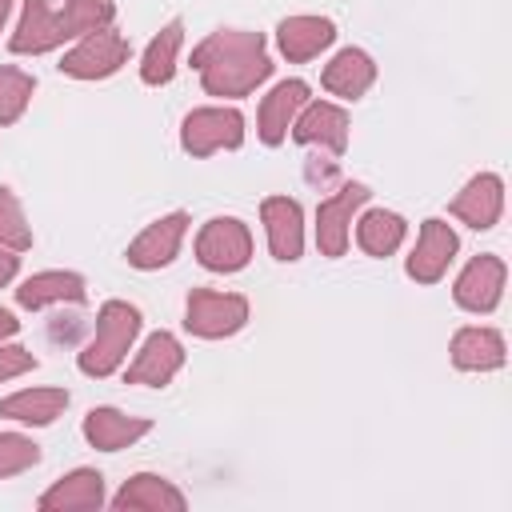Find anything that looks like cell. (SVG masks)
Here are the masks:
<instances>
[{"instance_id": "cell-1", "label": "cell", "mask_w": 512, "mask_h": 512, "mask_svg": "<svg viewBox=\"0 0 512 512\" xmlns=\"http://www.w3.org/2000/svg\"><path fill=\"white\" fill-rule=\"evenodd\" d=\"M192 64L208 96H248L272 76V60L260 32L220 28L192 48Z\"/></svg>"}, {"instance_id": "cell-2", "label": "cell", "mask_w": 512, "mask_h": 512, "mask_svg": "<svg viewBox=\"0 0 512 512\" xmlns=\"http://www.w3.org/2000/svg\"><path fill=\"white\" fill-rule=\"evenodd\" d=\"M112 4L108 0H68L64 8H52L48 0H24L20 24L8 40V48L16 56H40L60 48L72 36H88L96 28L112 24Z\"/></svg>"}, {"instance_id": "cell-3", "label": "cell", "mask_w": 512, "mask_h": 512, "mask_svg": "<svg viewBox=\"0 0 512 512\" xmlns=\"http://www.w3.org/2000/svg\"><path fill=\"white\" fill-rule=\"evenodd\" d=\"M140 332V312L124 300H108L96 316V332L80 352V372L84 376H112L120 360L128 356L132 340Z\"/></svg>"}, {"instance_id": "cell-4", "label": "cell", "mask_w": 512, "mask_h": 512, "mask_svg": "<svg viewBox=\"0 0 512 512\" xmlns=\"http://www.w3.org/2000/svg\"><path fill=\"white\" fill-rule=\"evenodd\" d=\"M184 324L192 336L204 340H224L248 324V300L236 292H212V288H192L184 304Z\"/></svg>"}, {"instance_id": "cell-5", "label": "cell", "mask_w": 512, "mask_h": 512, "mask_svg": "<svg viewBox=\"0 0 512 512\" xmlns=\"http://www.w3.org/2000/svg\"><path fill=\"white\" fill-rule=\"evenodd\" d=\"M196 260L208 272H240L252 260V232L236 216H212L196 236Z\"/></svg>"}, {"instance_id": "cell-6", "label": "cell", "mask_w": 512, "mask_h": 512, "mask_svg": "<svg viewBox=\"0 0 512 512\" xmlns=\"http://www.w3.org/2000/svg\"><path fill=\"white\" fill-rule=\"evenodd\" d=\"M180 144L188 156H212L220 148H240L244 116L236 108H192L180 124Z\"/></svg>"}, {"instance_id": "cell-7", "label": "cell", "mask_w": 512, "mask_h": 512, "mask_svg": "<svg viewBox=\"0 0 512 512\" xmlns=\"http://www.w3.org/2000/svg\"><path fill=\"white\" fill-rule=\"evenodd\" d=\"M132 56V44L120 36V32H108V28H96L88 32L72 52H64L60 60V72L64 76H76V80H104L112 72H120Z\"/></svg>"}, {"instance_id": "cell-8", "label": "cell", "mask_w": 512, "mask_h": 512, "mask_svg": "<svg viewBox=\"0 0 512 512\" xmlns=\"http://www.w3.org/2000/svg\"><path fill=\"white\" fill-rule=\"evenodd\" d=\"M368 200V188L364 184H344L340 192H332L328 200H320L316 208V244L324 256H344L348 248V232H352V216L356 208Z\"/></svg>"}, {"instance_id": "cell-9", "label": "cell", "mask_w": 512, "mask_h": 512, "mask_svg": "<svg viewBox=\"0 0 512 512\" xmlns=\"http://www.w3.org/2000/svg\"><path fill=\"white\" fill-rule=\"evenodd\" d=\"M504 276H508V268H504L500 256H472V260L464 264V272L456 276L452 296H456V304H460L464 312L484 316V312H492V308L500 304V296H504Z\"/></svg>"}, {"instance_id": "cell-10", "label": "cell", "mask_w": 512, "mask_h": 512, "mask_svg": "<svg viewBox=\"0 0 512 512\" xmlns=\"http://www.w3.org/2000/svg\"><path fill=\"white\" fill-rule=\"evenodd\" d=\"M184 232H188V216H184V212H168V216L152 220V224L128 244V264H132V268H144V272L172 264L176 252H180V244H184Z\"/></svg>"}, {"instance_id": "cell-11", "label": "cell", "mask_w": 512, "mask_h": 512, "mask_svg": "<svg viewBox=\"0 0 512 512\" xmlns=\"http://www.w3.org/2000/svg\"><path fill=\"white\" fill-rule=\"evenodd\" d=\"M448 212H452L456 220H464L468 228L488 232V228L500 220V212H504V180H500L496 172L472 176V180L456 192V200L448 204Z\"/></svg>"}, {"instance_id": "cell-12", "label": "cell", "mask_w": 512, "mask_h": 512, "mask_svg": "<svg viewBox=\"0 0 512 512\" xmlns=\"http://www.w3.org/2000/svg\"><path fill=\"white\" fill-rule=\"evenodd\" d=\"M456 248H460V240H456V232L444 220H436V216L424 220L420 224V236H416V248L408 256V276L420 280V284H436L448 272Z\"/></svg>"}, {"instance_id": "cell-13", "label": "cell", "mask_w": 512, "mask_h": 512, "mask_svg": "<svg viewBox=\"0 0 512 512\" xmlns=\"http://www.w3.org/2000/svg\"><path fill=\"white\" fill-rule=\"evenodd\" d=\"M292 136H296V144H320L324 152L340 156L348 148V112L328 100L304 104L300 116L292 120Z\"/></svg>"}, {"instance_id": "cell-14", "label": "cell", "mask_w": 512, "mask_h": 512, "mask_svg": "<svg viewBox=\"0 0 512 512\" xmlns=\"http://www.w3.org/2000/svg\"><path fill=\"white\" fill-rule=\"evenodd\" d=\"M184 368V348L172 332H152L144 340V348L136 352V360L128 364V384H148V388H164L176 372Z\"/></svg>"}, {"instance_id": "cell-15", "label": "cell", "mask_w": 512, "mask_h": 512, "mask_svg": "<svg viewBox=\"0 0 512 512\" xmlns=\"http://www.w3.org/2000/svg\"><path fill=\"white\" fill-rule=\"evenodd\" d=\"M264 216V232H268V248L276 260H300L304 252V212L296 200L288 196H268L260 204Z\"/></svg>"}, {"instance_id": "cell-16", "label": "cell", "mask_w": 512, "mask_h": 512, "mask_svg": "<svg viewBox=\"0 0 512 512\" xmlns=\"http://www.w3.org/2000/svg\"><path fill=\"white\" fill-rule=\"evenodd\" d=\"M304 104H308V84H304V80H280V84L260 100V120H256L260 140H264L268 148H276V144L288 136V128H292V120L300 116Z\"/></svg>"}, {"instance_id": "cell-17", "label": "cell", "mask_w": 512, "mask_h": 512, "mask_svg": "<svg viewBox=\"0 0 512 512\" xmlns=\"http://www.w3.org/2000/svg\"><path fill=\"white\" fill-rule=\"evenodd\" d=\"M336 40V24L328 16H288L276 24V44L292 64L320 56Z\"/></svg>"}, {"instance_id": "cell-18", "label": "cell", "mask_w": 512, "mask_h": 512, "mask_svg": "<svg viewBox=\"0 0 512 512\" xmlns=\"http://www.w3.org/2000/svg\"><path fill=\"white\" fill-rule=\"evenodd\" d=\"M152 432V420L140 416H124L120 408H92L84 416V440L100 452H120L128 444H136L140 436Z\"/></svg>"}, {"instance_id": "cell-19", "label": "cell", "mask_w": 512, "mask_h": 512, "mask_svg": "<svg viewBox=\"0 0 512 512\" xmlns=\"http://www.w3.org/2000/svg\"><path fill=\"white\" fill-rule=\"evenodd\" d=\"M452 364L460 372H492L508 360V348H504V336L496 328H460L452 336Z\"/></svg>"}, {"instance_id": "cell-20", "label": "cell", "mask_w": 512, "mask_h": 512, "mask_svg": "<svg viewBox=\"0 0 512 512\" xmlns=\"http://www.w3.org/2000/svg\"><path fill=\"white\" fill-rule=\"evenodd\" d=\"M324 88L332 92V96H344V100H360L368 88H372V80H376V64H372V56L368 52H360V48H344V52H336L328 64H324Z\"/></svg>"}, {"instance_id": "cell-21", "label": "cell", "mask_w": 512, "mask_h": 512, "mask_svg": "<svg viewBox=\"0 0 512 512\" xmlns=\"http://www.w3.org/2000/svg\"><path fill=\"white\" fill-rule=\"evenodd\" d=\"M184 492L172 488L164 476H152V472H140L132 476L116 496H112V508L128 512V508H148V512H184Z\"/></svg>"}, {"instance_id": "cell-22", "label": "cell", "mask_w": 512, "mask_h": 512, "mask_svg": "<svg viewBox=\"0 0 512 512\" xmlns=\"http://www.w3.org/2000/svg\"><path fill=\"white\" fill-rule=\"evenodd\" d=\"M104 504V476L96 468H76L64 480H56L44 496L40 508L44 512H64V508H100Z\"/></svg>"}, {"instance_id": "cell-23", "label": "cell", "mask_w": 512, "mask_h": 512, "mask_svg": "<svg viewBox=\"0 0 512 512\" xmlns=\"http://www.w3.org/2000/svg\"><path fill=\"white\" fill-rule=\"evenodd\" d=\"M20 308H48V304H80L84 300V280L76 272H36L16 288Z\"/></svg>"}, {"instance_id": "cell-24", "label": "cell", "mask_w": 512, "mask_h": 512, "mask_svg": "<svg viewBox=\"0 0 512 512\" xmlns=\"http://www.w3.org/2000/svg\"><path fill=\"white\" fill-rule=\"evenodd\" d=\"M68 408V392L64 388H24L0 400V416L4 420H20V424H52L60 412Z\"/></svg>"}, {"instance_id": "cell-25", "label": "cell", "mask_w": 512, "mask_h": 512, "mask_svg": "<svg viewBox=\"0 0 512 512\" xmlns=\"http://www.w3.org/2000/svg\"><path fill=\"white\" fill-rule=\"evenodd\" d=\"M180 44H184V24H180V20H168V24L152 36V44L144 48V56H140V80H144V84H168L172 72H176Z\"/></svg>"}, {"instance_id": "cell-26", "label": "cell", "mask_w": 512, "mask_h": 512, "mask_svg": "<svg viewBox=\"0 0 512 512\" xmlns=\"http://www.w3.org/2000/svg\"><path fill=\"white\" fill-rule=\"evenodd\" d=\"M404 216L396 212H384V208H372L356 220V244L368 252V256H392L400 244H404Z\"/></svg>"}, {"instance_id": "cell-27", "label": "cell", "mask_w": 512, "mask_h": 512, "mask_svg": "<svg viewBox=\"0 0 512 512\" xmlns=\"http://www.w3.org/2000/svg\"><path fill=\"white\" fill-rule=\"evenodd\" d=\"M32 92H36V80H32L28 72L4 64V68H0V124H16L20 112L28 108Z\"/></svg>"}, {"instance_id": "cell-28", "label": "cell", "mask_w": 512, "mask_h": 512, "mask_svg": "<svg viewBox=\"0 0 512 512\" xmlns=\"http://www.w3.org/2000/svg\"><path fill=\"white\" fill-rule=\"evenodd\" d=\"M0 244L12 248V252L32 248V228H28L24 208H20V200L12 196V188H0Z\"/></svg>"}, {"instance_id": "cell-29", "label": "cell", "mask_w": 512, "mask_h": 512, "mask_svg": "<svg viewBox=\"0 0 512 512\" xmlns=\"http://www.w3.org/2000/svg\"><path fill=\"white\" fill-rule=\"evenodd\" d=\"M32 464H40V444H32L20 432H0V480L28 472Z\"/></svg>"}, {"instance_id": "cell-30", "label": "cell", "mask_w": 512, "mask_h": 512, "mask_svg": "<svg viewBox=\"0 0 512 512\" xmlns=\"http://www.w3.org/2000/svg\"><path fill=\"white\" fill-rule=\"evenodd\" d=\"M36 368V356L20 344H0V380H12V376H24Z\"/></svg>"}, {"instance_id": "cell-31", "label": "cell", "mask_w": 512, "mask_h": 512, "mask_svg": "<svg viewBox=\"0 0 512 512\" xmlns=\"http://www.w3.org/2000/svg\"><path fill=\"white\" fill-rule=\"evenodd\" d=\"M16 268H20V256H16L12 248H4V244H0V288L16 276Z\"/></svg>"}, {"instance_id": "cell-32", "label": "cell", "mask_w": 512, "mask_h": 512, "mask_svg": "<svg viewBox=\"0 0 512 512\" xmlns=\"http://www.w3.org/2000/svg\"><path fill=\"white\" fill-rule=\"evenodd\" d=\"M16 328H20V320H16L8 308H0V336H12Z\"/></svg>"}, {"instance_id": "cell-33", "label": "cell", "mask_w": 512, "mask_h": 512, "mask_svg": "<svg viewBox=\"0 0 512 512\" xmlns=\"http://www.w3.org/2000/svg\"><path fill=\"white\" fill-rule=\"evenodd\" d=\"M8 12H12V0H0V28H4V20H8Z\"/></svg>"}]
</instances>
